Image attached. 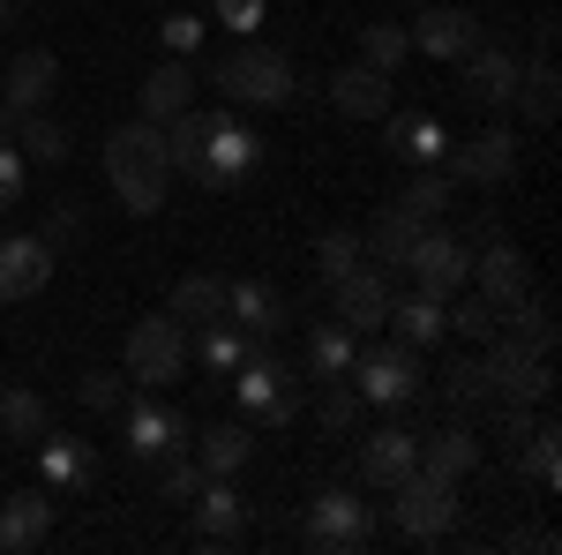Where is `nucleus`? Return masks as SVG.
Returning <instances> with one entry per match:
<instances>
[{"label": "nucleus", "instance_id": "37998d69", "mask_svg": "<svg viewBox=\"0 0 562 555\" xmlns=\"http://www.w3.org/2000/svg\"><path fill=\"white\" fill-rule=\"evenodd\" d=\"M315 421L330 428V435H346V428L360 421V390H352V376H330V384H323V406H315Z\"/></svg>", "mask_w": 562, "mask_h": 555}, {"label": "nucleus", "instance_id": "423d86ee", "mask_svg": "<svg viewBox=\"0 0 562 555\" xmlns=\"http://www.w3.org/2000/svg\"><path fill=\"white\" fill-rule=\"evenodd\" d=\"M390 496V518H397V533L405 541H442L450 525H458V488L450 480H435V473H405Z\"/></svg>", "mask_w": 562, "mask_h": 555}, {"label": "nucleus", "instance_id": "393cba45", "mask_svg": "<svg viewBox=\"0 0 562 555\" xmlns=\"http://www.w3.org/2000/svg\"><path fill=\"white\" fill-rule=\"evenodd\" d=\"M31 451H38V473H45L38 488L45 496H76L90 480V443H76V435H53V428H45Z\"/></svg>", "mask_w": 562, "mask_h": 555}, {"label": "nucleus", "instance_id": "7c9ffc66", "mask_svg": "<svg viewBox=\"0 0 562 555\" xmlns=\"http://www.w3.org/2000/svg\"><path fill=\"white\" fill-rule=\"evenodd\" d=\"M383 323H397V345H413V353H428V345L450 338V323H442V300L413 293V300H390Z\"/></svg>", "mask_w": 562, "mask_h": 555}, {"label": "nucleus", "instance_id": "c85d7f7f", "mask_svg": "<svg viewBox=\"0 0 562 555\" xmlns=\"http://www.w3.org/2000/svg\"><path fill=\"white\" fill-rule=\"evenodd\" d=\"M248 458H256V428L248 421H217V428H203V443H195V466L211 473V480L240 473Z\"/></svg>", "mask_w": 562, "mask_h": 555}, {"label": "nucleus", "instance_id": "a211bd4d", "mask_svg": "<svg viewBox=\"0 0 562 555\" xmlns=\"http://www.w3.org/2000/svg\"><path fill=\"white\" fill-rule=\"evenodd\" d=\"M473 286L495 300V308H518V300L532 293V263H525L510 241H487V248L473 256Z\"/></svg>", "mask_w": 562, "mask_h": 555}, {"label": "nucleus", "instance_id": "603ef678", "mask_svg": "<svg viewBox=\"0 0 562 555\" xmlns=\"http://www.w3.org/2000/svg\"><path fill=\"white\" fill-rule=\"evenodd\" d=\"M525 435H532V413H525V406H510V421H503V443H510V458L525 451Z\"/></svg>", "mask_w": 562, "mask_h": 555}, {"label": "nucleus", "instance_id": "412c9836", "mask_svg": "<svg viewBox=\"0 0 562 555\" xmlns=\"http://www.w3.org/2000/svg\"><path fill=\"white\" fill-rule=\"evenodd\" d=\"M383 143L405 158V166H442V158H450V135H442L435 113H397V106H390L383 113Z\"/></svg>", "mask_w": 562, "mask_h": 555}, {"label": "nucleus", "instance_id": "c03bdc74", "mask_svg": "<svg viewBox=\"0 0 562 555\" xmlns=\"http://www.w3.org/2000/svg\"><path fill=\"white\" fill-rule=\"evenodd\" d=\"M76 398H83L90 413H121V406H128V376H113V368H90L83 384H76Z\"/></svg>", "mask_w": 562, "mask_h": 555}, {"label": "nucleus", "instance_id": "f704fd0d", "mask_svg": "<svg viewBox=\"0 0 562 555\" xmlns=\"http://www.w3.org/2000/svg\"><path fill=\"white\" fill-rule=\"evenodd\" d=\"M503 338L532 345V353H555V300H548V293H525L518 308H503Z\"/></svg>", "mask_w": 562, "mask_h": 555}, {"label": "nucleus", "instance_id": "6e6552de", "mask_svg": "<svg viewBox=\"0 0 562 555\" xmlns=\"http://www.w3.org/2000/svg\"><path fill=\"white\" fill-rule=\"evenodd\" d=\"M352 390H360V406H413V390H420V360H413V345H375V353H360L352 360Z\"/></svg>", "mask_w": 562, "mask_h": 555}, {"label": "nucleus", "instance_id": "f3484780", "mask_svg": "<svg viewBox=\"0 0 562 555\" xmlns=\"http://www.w3.org/2000/svg\"><path fill=\"white\" fill-rule=\"evenodd\" d=\"M330 293H338V323H346V331H375V323L390 315V270L360 263V270H346Z\"/></svg>", "mask_w": 562, "mask_h": 555}, {"label": "nucleus", "instance_id": "e433bc0d", "mask_svg": "<svg viewBox=\"0 0 562 555\" xmlns=\"http://www.w3.org/2000/svg\"><path fill=\"white\" fill-rule=\"evenodd\" d=\"M442 323H450L458 338L487 345V338H495V331H503V308H495V300H487V293H465V286H458V293L442 300Z\"/></svg>", "mask_w": 562, "mask_h": 555}, {"label": "nucleus", "instance_id": "09e8293b", "mask_svg": "<svg viewBox=\"0 0 562 555\" xmlns=\"http://www.w3.org/2000/svg\"><path fill=\"white\" fill-rule=\"evenodd\" d=\"M262 8H270V0H217V23L248 38V31H256V23H262Z\"/></svg>", "mask_w": 562, "mask_h": 555}, {"label": "nucleus", "instance_id": "39448f33", "mask_svg": "<svg viewBox=\"0 0 562 555\" xmlns=\"http://www.w3.org/2000/svg\"><path fill=\"white\" fill-rule=\"evenodd\" d=\"M217 98L233 106H285L293 98V60L270 45H240L233 60H217Z\"/></svg>", "mask_w": 562, "mask_h": 555}, {"label": "nucleus", "instance_id": "a18cd8bd", "mask_svg": "<svg viewBox=\"0 0 562 555\" xmlns=\"http://www.w3.org/2000/svg\"><path fill=\"white\" fill-rule=\"evenodd\" d=\"M23 188H31V158L15 151V135H0V211H15Z\"/></svg>", "mask_w": 562, "mask_h": 555}, {"label": "nucleus", "instance_id": "72a5a7b5", "mask_svg": "<svg viewBox=\"0 0 562 555\" xmlns=\"http://www.w3.org/2000/svg\"><path fill=\"white\" fill-rule=\"evenodd\" d=\"M352 360H360V345H352L346 323H315V331H307V376H315V384L352 376Z\"/></svg>", "mask_w": 562, "mask_h": 555}, {"label": "nucleus", "instance_id": "3c124183", "mask_svg": "<svg viewBox=\"0 0 562 555\" xmlns=\"http://www.w3.org/2000/svg\"><path fill=\"white\" fill-rule=\"evenodd\" d=\"M562 541L548 533V525H525V533H510V555H555Z\"/></svg>", "mask_w": 562, "mask_h": 555}, {"label": "nucleus", "instance_id": "a878e982", "mask_svg": "<svg viewBox=\"0 0 562 555\" xmlns=\"http://www.w3.org/2000/svg\"><path fill=\"white\" fill-rule=\"evenodd\" d=\"M53 84H60V60H53L45 45L15 53V60H8V113H38L45 98H53Z\"/></svg>", "mask_w": 562, "mask_h": 555}, {"label": "nucleus", "instance_id": "58836bf2", "mask_svg": "<svg viewBox=\"0 0 562 555\" xmlns=\"http://www.w3.org/2000/svg\"><path fill=\"white\" fill-rule=\"evenodd\" d=\"M450 196H458V180H450L442 166H420V180H413V188H405L397 203H405V211L420 218V225H435V218L450 211Z\"/></svg>", "mask_w": 562, "mask_h": 555}, {"label": "nucleus", "instance_id": "c756f323", "mask_svg": "<svg viewBox=\"0 0 562 555\" xmlns=\"http://www.w3.org/2000/svg\"><path fill=\"white\" fill-rule=\"evenodd\" d=\"M45 428H53V406H45V390H31V384H0V435H8V443H38Z\"/></svg>", "mask_w": 562, "mask_h": 555}, {"label": "nucleus", "instance_id": "bb28decb", "mask_svg": "<svg viewBox=\"0 0 562 555\" xmlns=\"http://www.w3.org/2000/svg\"><path fill=\"white\" fill-rule=\"evenodd\" d=\"M473 466H480V435H473L465 421H450L442 435H428V443H420V473L450 480V488H458V480H465Z\"/></svg>", "mask_w": 562, "mask_h": 555}, {"label": "nucleus", "instance_id": "1a4fd4ad", "mask_svg": "<svg viewBox=\"0 0 562 555\" xmlns=\"http://www.w3.org/2000/svg\"><path fill=\"white\" fill-rule=\"evenodd\" d=\"M458 98L480 106V113L518 106V53H510V45H473V53L458 60Z\"/></svg>", "mask_w": 562, "mask_h": 555}, {"label": "nucleus", "instance_id": "cd10ccee", "mask_svg": "<svg viewBox=\"0 0 562 555\" xmlns=\"http://www.w3.org/2000/svg\"><path fill=\"white\" fill-rule=\"evenodd\" d=\"M195 106V68L188 60H158L150 76H143V121H173Z\"/></svg>", "mask_w": 562, "mask_h": 555}, {"label": "nucleus", "instance_id": "de8ad7c7", "mask_svg": "<svg viewBox=\"0 0 562 555\" xmlns=\"http://www.w3.org/2000/svg\"><path fill=\"white\" fill-rule=\"evenodd\" d=\"M38 241L53 248V256H60V248H76V241H83V203H76V196H68V203H53V218H45Z\"/></svg>", "mask_w": 562, "mask_h": 555}, {"label": "nucleus", "instance_id": "dca6fc26", "mask_svg": "<svg viewBox=\"0 0 562 555\" xmlns=\"http://www.w3.org/2000/svg\"><path fill=\"white\" fill-rule=\"evenodd\" d=\"M397 76H383V68H368V60H352V68H338L330 76V106L346 113V121H383L390 106H397Z\"/></svg>", "mask_w": 562, "mask_h": 555}, {"label": "nucleus", "instance_id": "c9c22d12", "mask_svg": "<svg viewBox=\"0 0 562 555\" xmlns=\"http://www.w3.org/2000/svg\"><path fill=\"white\" fill-rule=\"evenodd\" d=\"M166 315H173V323H195V331H203V323H217V315H225V278H211V270L180 278Z\"/></svg>", "mask_w": 562, "mask_h": 555}, {"label": "nucleus", "instance_id": "20e7f679", "mask_svg": "<svg viewBox=\"0 0 562 555\" xmlns=\"http://www.w3.org/2000/svg\"><path fill=\"white\" fill-rule=\"evenodd\" d=\"M180 368H188V323L150 315V323H135V331H128V360H121V376H128L135 390L180 384Z\"/></svg>", "mask_w": 562, "mask_h": 555}, {"label": "nucleus", "instance_id": "5701e85b", "mask_svg": "<svg viewBox=\"0 0 562 555\" xmlns=\"http://www.w3.org/2000/svg\"><path fill=\"white\" fill-rule=\"evenodd\" d=\"M195 541L203 548H240L248 541V511H240V496L211 480V488H195Z\"/></svg>", "mask_w": 562, "mask_h": 555}, {"label": "nucleus", "instance_id": "aec40b11", "mask_svg": "<svg viewBox=\"0 0 562 555\" xmlns=\"http://www.w3.org/2000/svg\"><path fill=\"white\" fill-rule=\"evenodd\" d=\"M405 473H420V435L375 428V435L360 443V480H368V488H397Z\"/></svg>", "mask_w": 562, "mask_h": 555}, {"label": "nucleus", "instance_id": "b1692460", "mask_svg": "<svg viewBox=\"0 0 562 555\" xmlns=\"http://www.w3.org/2000/svg\"><path fill=\"white\" fill-rule=\"evenodd\" d=\"M45 533H53V496H45V488H23V496L0 503V555L38 548Z\"/></svg>", "mask_w": 562, "mask_h": 555}, {"label": "nucleus", "instance_id": "9d476101", "mask_svg": "<svg viewBox=\"0 0 562 555\" xmlns=\"http://www.w3.org/2000/svg\"><path fill=\"white\" fill-rule=\"evenodd\" d=\"M307 541H315V548H338V555L368 548V541H375V511H368L352 488H323V496L307 503Z\"/></svg>", "mask_w": 562, "mask_h": 555}, {"label": "nucleus", "instance_id": "8fccbe9b", "mask_svg": "<svg viewBox=\"0 0 562 555\" xmlns=\"http://www.w3.org/2000/svg\"><path fill=\"white\" fill-rule=\"evenodd\" d=\"M166 45L173 53H195L203 45V15H166Z\"/></svg>", "mask_w": 562, "mask_h": 555}, {"label": "nucleus", "instance_id": "ddd939ff", "mask_svg": "<svg viewBox=\"0 0 562 555\" xmlns=\"http://www.w3.org/2000/svg\"><path fill=\"white\" fill-rule=\"evenodd\" d=\"M45 286H53V248H45L38 233H8L0 241V308L45 293Z\"/></svg>", "mask_w": 562, "mask_h": 555}, {"label": "nucleus", "instance_id": "473e14b6", "mask_svg": "<svg viewBox=\"0 0 562 555\" xmlns=\"http://www.w3.org/2000/svg\"><path fill=\"white\" fill-rule=\"evenodd\" d=\"M518 466H525V480H532L540 496H555V488H562V428H555V421H532V435H525V451H518Z\"/></svg>", "mask_w": 562, "mask_h": 555}, {"label": "nucleus", "instance_id": "4468645a", "mask_svg": "<svg viewBox=\"0 0 562 555\" xmlns=\"http://www.w3.org/2000/svg\"><path fill=\"white\" fill-rule=\"evenodd\" d=\"M405 38L420 45V53H435V60H465V53L480 45V15L473 8H442V0H428L420 23H413Z\"/></svg>", "mask_w": 562, "mask_h": 555}, {"label": "nucleus", "instance_id": "f8f14e48", "mask_svg": "<svg viewBox=\"0 0 562 555\" xmlns=\"http://www.w3.org/2000/svg\"><path fill=\"white\" fill-rule=\"evenodd\" d=\"M405 270H413V286H420L428 300H450L465 278H473V248L450 241V233H420L413 256H405Z\"/></svg>", "mask_w": 562, "mask_h": 555}, {"label": "nucleus", "instance_id": "49530a36", "mask_svg": "<svg viewBox=\"0 0 562 555\" xmlns=\"http://www.w3.org/2000/svg\"><path fill=\"white\" fill-rule=\"evenodd\" d=\"M203 480H211V473L203 466H188V458H166V473H158V496H166V503H195V488H203Z\"/></svg>", "mask_w": 562, "mask_h": 555}, {"label": "nucleus", "instance_id": "9b49d317", "mask_svg": "<svg viewBox=\"0 0 562 555\" xmlns=\"http://www.w3.org/2000/svg\"><path fill=\"white\" fill-rule=\"evenodd\" d=\"M442 173H450V180H465V188H503V180L518 173V135H510V129L465 135V143L442 158Z\"/></svg>", "mask_w": 562, "mask_h": 555}, {"label": "nucleus", "instance_id": "ea45409f", "mask_svg": "<svg viewBox=\"0 0 562 555\" xmlns=\"http://www.w3.org/2000/svg\"><path fill=\"white\" fill-rule=\"evenodd\" d=\"M442 398H450V413H465V406H487V398H495V376H487V360H450V376H442Z\"/></svg>", "mask_w": 562, "mask_h": 555}, {"label": "nucleus", "instance_id": "f03ea898", "mask_svg": "<svg viewBox=\"0 0 562 555\" xmlns=\"http://www.w3.org/2000/svg\"><path fill=\"white\" fill-rule=\"evenodd\" d=\"M262 158H270V151H262L256 129H240V121L211 113V129H203V158H195L188 180H195V188H211V196H217V188H248V180L262 173Z\"/></svg>", "mask_w": 562, "mask_h": 555}, {"label": "nucleus", "instance_id": "864d4df0", "mask_svg": "<svg viewBox=\"0 0 562 555\" xmlns=\"http://www.w3.org/2000/svg\"><path fill=\"white\" fill-rule=\"evenodd\" d=\"M8 15H15V0H0V23H8Z\"/></svg>", "mask_w": 562, "mask_h": 555}, {"label": "nucleus", "instance_id": "4be33fe9", "mask_svg": "<svg viewBox=\"0 0 562 555\" xmlns=\"http://www.w3.org/2000/svg\"><path fill=\"white\" fill-rule=\"evenodd\" d=\"M428 225L405 211V203H383V211L368 218V233H360V248H368V263L375 270H405V256H413V241H420Z\"/></svg>", "mask_w": 562, "mask_h": 555}, {"label": "nucleus", "instance_id": "5fc2aeb1", "mask_svg": "<svg viewBox=\"0 0 562 555\" xmlns=\"http://www.w3.org/2000/svg\"><path fill=\"white\" fill-rule=\"evenodd\" d=\"M413 8H428V0H413Z\"/></svg>", "mask_w": 562, "mask_h": 555}, {"label": "nucleus", "instance_id": "4c0bfd02", "mask_svg": "<svg viewBox=\"0 0 562 555\" xmlns=\"http://www.w3.org/2000/svg\"><path fill=\"white\" fill-rule=\"evenodd\" d=\"M195 360H203L217 384H225V376H233V368L248 360V331H233L225 315H217V323H203V338H195Z\"/></svg>", "mask_w": 562, "mask_h": 555}, {"label": "nucleus", "instance_id": "79ce46f5", "mask_svg": "<svg viewBox=\"0 0 562 555\" xmlns=\"http://www.w3.org/2000/svg\"><path fill=\"white\" fill-rule=\"evenodd\" d=\"M360 263H368V248H360V233H323V241H315V270H323L330 286H338L346 270H360Z\"/></svg>", "mask_w": 562, "mask_h": 555}, {"label": "nucleus", "instance_id": "6ab92c4d", "mask_svg": "<svg viewBox=\"0 0 562 555\" xmlns=\"http://www.w3.org/2000/svg\"><path fill=\"white\" fill-rule=\"evenodd\" d=\"M285 315H293V308H285V293H278L270 278H240V286H225V323L248 331V338H270Z\"/></svg>", "mask_w": 562, "mask_h": 555}, {"label": "nucleus", "instance_id": "2f4dec72", "mask_svg": "<svg viewBox=\"0 0 562 555\" xmlns=\"http://www.w3.org/2000/svg\"><path fill=\"white\" fill-rule=\"evenodd\" d=\"M15 151H23L31 166H60V158L76 151V135H68V129H60V121L38 106V113H15Z\"/></svg>", "mask_w": 562, "mask_h": 555}, {"label": "nucleus", "instance_id": "0eeeda50", "mask_svg": "<svg viewBox=\"0 0 562 555\" xmlns=\"http://www.w3.org/2000/svg\"><path fill=\"white\" fill-rule=\"evenodd\" d=\"M487 376H495V398H510V406H540V398L555 390V360L495 331V338H487Z\"/></svg>", "mask_w": 562, "mask_h": 555}, {"label": "nucleus", "instance_id": "f257e3e1", "mask_svg": "<svg viewBox=\"0 0 562 555\" xmlns=\"http://www.w3.org/2000/svg\"><path fill=\"white\" fill-rule=\"evenodd\" d=\"M105 180H113V196H121V211H128V218H158L166 188H173L158 121H128V129L105 135Z\"/></svg>", "mask_w": 562, "mask_h": 555}, {"label": "nucleus", "instance_id": "a19ab883", "mask_svg": "<svg viewBox=\"0 0 562 555\" xmlns=\"http://www.w3.org/2000/svg\"><path fill=\"white\" fill-rule=\"evenodd\" d=\"M405 53H413V38H405L397 23H368V31H360V60H368V68H383V76L405 68Z\"/></svg>", "mask_w": 562, "mask_h": 555}, {"label": "nucleus", "instance_id": "7ed1b4c3", "mask_svg": "<svg viewBox=\"0 0 562 555\" xmlns=\"http://www.w3.org/2000/svg\"><path fill=\"white\" fill-rule=\"evenodd\" d=\"M225 384H233V398H240L256 421H278V428L301 421V384H293V368L270 360V338H248V360H240Z\"/></svg>", "mask_w": 562, "mask_h": 555}, {"label": "nucleus", "instance_id": "2eb2a0df", "mask_svg": "<svg viewBox=\"0 0 562 555\" xmlns=\"http://www.w3.org/2000/svg\"><path fill=\"white\" fill-rule=\"evenodd\" d=\"M128 451L143 466H158V458L188 451V421H180L173 406H158V398H135L128 406Z\"/></svg>", "mask_w": 562, "mask_h": 555}]
</instances>
